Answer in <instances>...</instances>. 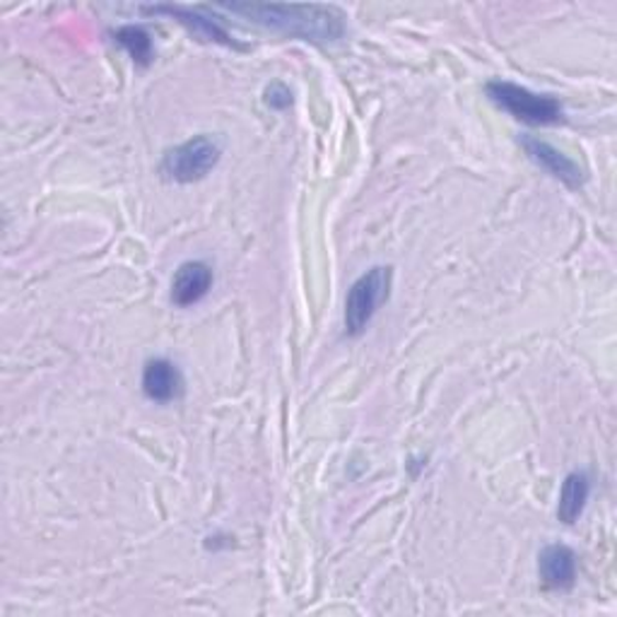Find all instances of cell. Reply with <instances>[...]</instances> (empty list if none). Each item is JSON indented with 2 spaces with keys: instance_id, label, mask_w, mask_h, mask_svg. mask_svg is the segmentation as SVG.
<instances>
[{
  "instance_id": "5b68a950",
  "label": "cell",
  "mask_w": 617,
  "mask_h": 617,
  "mask_svg": "<svg viewBox=\"0 0 617 617\" xmlns=\"http://www.w3.org/2000/svg\"><path fill=\"white\" fill-rule=\"evenodd\" d=\"M521 145H524L526 155L534 159V162L540 169H546L552 179L562 181L564 187L579 189L586 181L584 169L579 167L574 159H570L564 153H560L558 147H552L550 143L540 141V138H534V135H524Z\"/></svg>"
},
{
  "instance_id": "8992f818",
  "label": "cell",
  "mask_w": 617,
  "mask_h": 617,
  "mask_svg": "<svg viewBox=\"0 0 617 617\" xmlns=\"http://www.w3.org/2000/svg\"><path fill=\"white\" fill-rule=\"evenodd\" d=\"M213 268L203 261L181 263L171 280V302L177 306L199 304L213 288Z\"/></svg>"
},
{
  "instance_id": "6da1fadb",
  "label": "cell",
  "mask_w": 617,
  "mask_h": 617,
  "mask_svg": "<svg viewBox=\"0 0 617 617\" xmlns=\"http://www.w3.org/2000/svg\"><path fill=\"white\" fill-rule=\"evenodd\" d=\"M232 15H239L266 30L298 36L314 44L340 42L345 34L343 12L330 5H300V3H229L222 5Z\"/></svg>"
},
{
  "instance_id": "52a82bcc",
  "label": "cell",
  "mask_w": 617,
  "mask_h": 617,
  "mask_svg": "<svg viewBox=\"0 0 617 617\" xmlns=\"http://www.w3.org/2000/svg\"><path fill=\"white\" fill-rule=\"evenodd\" d=\"M143 391L155 403H171L181 396L183 379L175 362L157 357L145 364L143 372Z\"/></svg>"
},
{
  "instance_id": "9c48e42d",
  "label": "cell",
  "mask_w": 617,
  "mask_h": 617,
  "mask_svg": "<svg viewBox=\"0 0 617 617\" xmlns=\"http://www.w3.org/2000/svg\"><path fill=\"white\" fill-rule=\"evenodd\" d=\"M145 12H153V15L175 18L189 32H193L195 36H201V40H205V42H215V44H222V46H237V44H234L232 36L227 34V30H222L215 20L201 15L199 10H189V8H179V5H157V8H145Z\"/></svg>"
},
{
  "instance_id": "8fae6325",
  "label": "cell",
  "mask_w": 617,
  "mask_h": 617,
  "mask_svg": "<svg viewBox=\"0 0 617 617\" xmlns=\"http://www.w3.org/2000/svg\"><path fill=\"white\" fill-rule=\"evenodd\" d=\"M116 42L126 48L131 54V58L138 66H150L155 58V46H153V36L147 34L138 24H126V27L116 30Z\"/></svg>"
},
{
  "instance_id": "7a4b0ae2",
  "label": "cell",
  "mask_w": 617,
  "mask_h": 617,
  "mask_svg": "<svg viewBox=\"0 0 617 617\" xmlns=\"http://www.w3.org/2000/svg\"><path fill=\"white\" fill-rule=\"evenodd\" d=\"M485 92L500 109L509 111L514 119L530 123V126H554V123L564 121V109L552 94L530 92L509 80H492Z\"/></svg>"
},
{
  "instance_id": "30bf717a",
  "label": "cell",
  "mask_w": 617,
  "mask_h": 617,
  "mask_svg": "<svg viewBox=\"0 0 617 617\" xmlns=\"http://www.w3.org/2000/svg\"><path fill=\"white\" fill-rule=\"evenodd\" d=\"M591 495V480L586 473H570L564 478L558 502V518L562 524H574L584 514V507Z\"/></svg>"
},
{
  "instance_id": "7c38bea8",
  "label": "cell",
  "mask_w": 617,
  "mask_h": 617,
  "mask_svg": "<svg viewBox=\"0 0 617 617\" xmlns=\"http://www.w3.org/2000/svg\"><path fill=\"white\" fill-rule=\"evenodd\" d=\"M266 104H268L270 109H278V111L288 109V106L292 104V92H290V88H285V85H282V82H273V85H270V88L266 90Z\"/></svg>"
},
{
  "instance_id": "3957f363",
  "label": "cell",
  "mask_w": 617,
  "mask_h": 617,
  "mask_svg": "<svg viewBox=\"0 0 617 617\" xmlns=\"http://www.w3.org/2000/svg\"><path fill=\"white\" fill-rule=\"evenodd\" d=\"M391 290V268L374 266L364 276L352 282V288L345 298V330L348 336H360L374 318L377 308L389 300Z\"/></svg>"
},
{
  "instance_id": "277c9868",
  "label": "cell",
  "mask_w": 617,
  "mask_h": 617,
  "mask_svg": "<svg viewBox=\"0 0 617 617\" xmlns=\"http://www.w3.org/2000/svg\"><path fill=\"white\" fill-rule=\"evenodd\" d=\"M222 147L210 135H195V138L181 143L169 150L162 159L165 177L179 183H193L205 179L220 162Z\"/></svg>"
},
{
  "instance_id": "ba28073f",
  "label": "cell",
  "mask_w": 617,
  "mask_h": 617,
  "mask_svg": "<svg viewBox=\"0 0 617 617\" xmlns=\"http://www.w3.org/2000/svg\"><path fill=\"white\" fill-rule=\"evenodd\" d=\"M542 584L552 591H566L576 582V552L566 546H548L538 558Z\"/></svg>"
}]
</instances>
